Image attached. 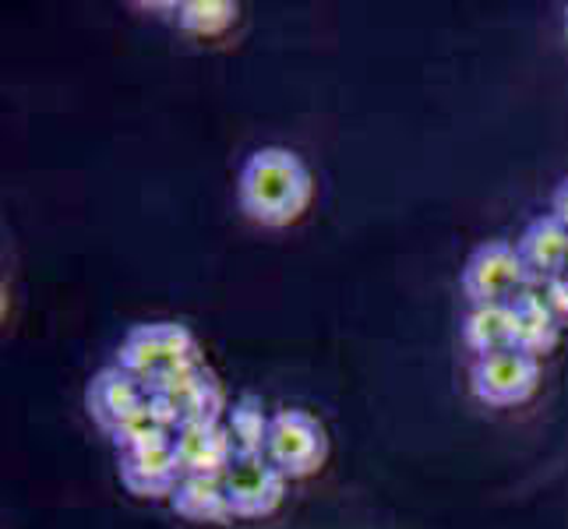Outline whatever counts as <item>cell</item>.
<instances>
[{
	"instance_id": "1",
	"label": "cell",
	"mask_w": 568,
	"mask_h": 529,
	"mask_svg": "<svg viewBox=\"0 0 568 529\" xmlns=\"http://www.w3.org/2000/svg\"><path fill=\"white\" fill-rule=\"evenodd\" d=\"M315 199V181L297 152L265 145L251 152L237 176V202L251 223L265 230H286L307 212Z\"/></svg>"
},
{
	"instance_id": "2",
	"label": "cell",
	"mask_w": 568,
	"mask_h": 529,
	"mask_svg": "<svg viewBox=\"0 0 568 529\" xmlns=\"http://www.w3.org/2000/svg\"><path fill=\"white\" fill-rule=\"evenodd\" d=\"M149 403L155 406V414L166 420L173 435L191 424H223L230 409L226 391L220 378L209 370L205 357L178 367L163 382H155L149 388Z\"/></svg>"
},
{
	"instance_id": "3",
	"label": "cell",
	"mask_w": 568,
	"mask_h": 529,
	"mask_svg": "<svg viewBox=\"0 0 568 529\" xmlns=\"http://www.w3.org/2000/svg\"><path fill=\"white\" fill-rule=\"evenodd\" d=\"M202 349L194 332L187 325L178 322H145L128 328V336L121 339V349H116V360L128 375L139 378L145 388H152L155 382H163L166 375H173L178 367L199 360Z\"/></svg>"
},
{
	"instance_id": "4",
	"label": "cell",
	"mask_w": 568,
	"mask_h": 529,
	"mask_svg": "<svg viewBox=\"0 0 568 529\" xmlns=\"http://www.w3.org/2000/svg\"><path fill=\"white\" fill-rule=\"evenodd\" d=\"M265 459L280 469L286 480L315 477L328 459V430L307 409H276L268 427Z\"/></svg>"
},
{
	"instance_id": "5",
	"label": "cell",
	"mask_w": 568,
	"mask_h": 529,
	"mask_svg": "<svg viewBox=\"0 0 568 529\" xmlns=\"http://www.w3.org/2000/svg\"><path fill=\"white\" fill-rule=\"evenodd\" d=\"M459 286L469 307L477 304H508L519 289L530 286V272L523 265V254L508 241H484L469 251L463 265Z\"/></svg>"
},
{
	"instance_id": "6",
	"label": "cell",
	"mask_w": 568,
	"mask_h": 529,
	"mask_svg": "<svg viewBox=\"0 0 568 529\" xmlns=\"http://www.w3.org/2000/svg\"><path fill=\"white\" fill-rule=\"evenodd\" d=\"M540 388V360L519 349H498L469 364V391L495 409H513Z\"/></svg>"
},
{
	"instance_id": "7",
	"label": "cell",
	"mask_w": 568,
	"mask_h": 529,
	"mask_svg": "<svg viewBox=\"0 0 568 529\" xmlns=\"http://www.w3.org/2000/svg\"><path fill=\"white\" fill-rule=\"evenodd\" d=\"M290 480L265 456H237L223 477L233 519H265L286 498Z\"/></svg>"
},
{
	"instance_id": "8",
	"label": "cell",
	"mask_w": 568,
	"mask_h": 529,
	"mask_svg": "<svg viewBox=\"0 0 568 529\" xmlns=\"http://www.w3.org/2000/svg\"><path fill=\"white\" fill-rule=\"evenodd\" d=\"M181 480H184V469H181L178 452H173V438L121 452V484L134 498L170 501V495L178 491Z\"/></svg>"
},
{
	"instance_id": "9",
	"label": "cell",
	"mask_w": 568,
	"mask_h": 529,
	"mask_svg": "<svg viewBox=\"0 0 568 529\" xmlns=\"http://www.w3.org/2000/svg\"><path fill=\"white\" fill-rule=\"evenodd\" d=\"M149 399V388L128 375L121 364H110L95 375L85 388V406H89V417L100 424L106 435L113 427H121L134 409H142Z\"/></svg>"
},
{
	"instance_id": "10",
	"label": "cell",
	"mask_w": 568,
	"mask_h": 529,
	"mask_svg": "<svg viewBox=\"0 0 568 529\" xmlns=\"http://www.w3.org/2000/svg\"><path fill=\"white\" fill-rule=\"evenodd\" d=\"M173 452L181 459L184 477H209V480H223L233 459H237L226 424L181 427L178 435H173Z\"/></svg>"
},
{
	"instance_id": "11",
	"label": "cell",
	"mask_w": 568,
	"mask_h": 529,
	"mask_svg": "<svg viewBox=\"0 0 568 529\" xmlns=\"http://www.w3.org/2000/svg\"><path fill=\"white\" fill-rule=\"evenodd\" d=\"M523 265L530 272V286L544 289L551 279L568 276V226L558 223L551 212L537 215V220L523 230L516 241Z\"/></svg>"
},
{
	"instance_id": "12",
	"label": "cell",
	"mask_w": 568,
	"mask_h": 529,
	"mask_svg": "<svg viewBox=\"0 0 568 529\" xmlns=\"http://www.w3.org/2000/svg\"><path fill=\"white\" fill-rule=\"evenodd\" d=\"M508 307H513V349L537 360L555 353V346L561 343V322L555 315V307L547 304L544 289L526 286L508 301Z\"/></svg>"
},
{
	"instance_id": "13",
	"label": "cell",
	"mask_w": 568,
	"mask_h": 529,
	"mask_svg": "<svg viewBox=\"0 0 568 529\" xmlns=\"http://www.w3.org/2000/svg\"><path fill=\"white\" fill-rule=\"evenodd\" d=\"M170 508L181 519L205 522V526H226L233 519L223 480H209V477H184L178 484V491L170 495Z\"/></svg>"
},
{
	"instance_id": "14",
	"label": "cell",
	"mask_w": 568,
	"mask_h": 529,
	"mask_svg": "<svg viewBox=\"0 0 568 529\" xmlns=\"http://www.w3.org/2000/svg\"><path fill=\"white\" fill-rule=\"evenodd\" d=\"M463 343L474 357L513 349V307L508 304H477L463 318Z\"/></svg>"
},
{
	"instance_id": "15",
	"label": "cell",
	"mask_w": 568,
	"mask_h": 529,
	"mask_svg": "<svg viewBox=\"0 0 568 529\" xmlns=\"http://www.w3.org/2000/svg\"><path fill=\"white\" fill-rule=\"evenodd\" d=\"M223 424L230 430L233 452L237 456H265L272 414H265V403L254 396V391H244V396H237L230 403Z\"/></svg>"
},
{
	"instance_id": "16",
	"label": "cell",
	"mask_w": 568,
	"mask_h": 529,
	"mask_svg": "<svg viewBox=\"0 0 568 529\" xmlns=\"http://www.w3.org/2000/svg\"><path fill=\"white\" fill-rule=\"evenodd\" d=\"M173 11H178V26L184 32L205 39L230 32L241 18V4H233V0H184Z\"/></svg>"
},
{
	"instance_id": "17",
	"label": "cell",
	"mask_w": 568,
	"mask_h": 529,
	"mask_svg": "<svg viewBox=\"0 0 568 529\" xmlns=\"http://www.w3.org/2000/svg\"><path fill=\"white\" fill-rule=\"evenodd\" d=\"M544 297H547V304L555 307V315H558L561 328H568V276L547 283V286H544Z\"/></svg>"
},
{
	"instance_id": "18",
	"label": "cell",
	"mask_w": 568,
	"mask_h": 529,
	"mask_svg": "<svg viewBox=\"0 0 568 529\" xmlns=\"http://www.w3.org/2000/svg\"><path fill=\"white\" fill-rule=\"evenodd\" d=\"M551 215H555L558 223H565V226H568V176H565V181L555 187V199H551Z\"/></svg>"
},
{
	"instance_id": "19",
	"label": "cell",
	"mask_w": 568,
	"mask_h": 529,
	"mask_svg": "<svg viewBox=\"0 0 568 529\" xmlns=\"http://www.w3.org/2000/svg\"><path fill=\"white\" fill-rule=\"evenodd\" d=\"M565 32H568V11H565Z\"/></svg>"
}]
</instances>
